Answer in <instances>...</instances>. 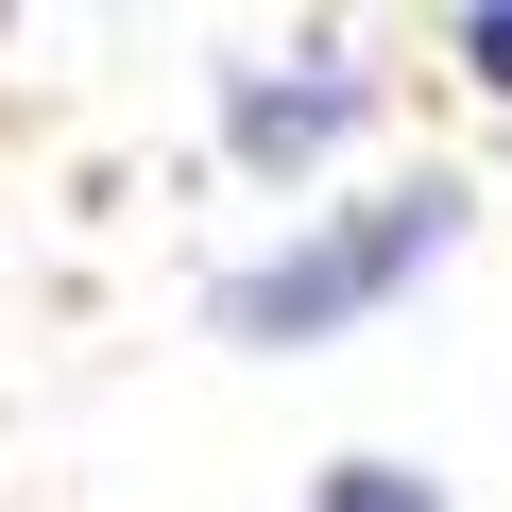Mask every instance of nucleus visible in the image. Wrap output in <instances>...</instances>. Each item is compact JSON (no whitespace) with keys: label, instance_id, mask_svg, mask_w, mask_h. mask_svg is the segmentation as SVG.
<instances>
[{"label":"nucleus","instance_id":"obj_1","mask_svg":"<svg viewBox=\"0 0 512 512\" xmlns=\"http://www.w3.org/2000/svg\"><path fill=\"white\" fill-rule=\"evenodd\" d=\"M461 222H478V188H461V171H393V188H359V205H308L274 256L205 274V325H222L239 359H308V342L376 325L410 274H444Z\"/></svg>","mask_w":512,"mask_h":512},{"label":"nucleus","instance_id":"obj_2","mask_svg":"<svg viewBox=\"0 0 512 512\" xmlns=\"http://www.w3.org/2000/svg\"><path fill=\"white\" fill-rule=\"evenodd\" d=\"M376 120V69L342 52V35H308V52H256V69H222V154L256 171V188H308L342 137Z\"/></svg>","mask_w":512,"mask_h":512},{"label":"nucleus","instance_id":"obj_3","mask_svg":"<svg viewBox=\"0 0 512 512\" xmlns=\"http://www.w3.org/2000/svg\"><path fill=\"white\" fill-rule=\"evenodd\" d=\"M308 512H444V478H427V461H393V444H342V461L308 478Z\"/></svg>","mask_w":512,"mask_h":512},{"label":"nucleus","instance_id":"obj_4","mask_svg":"<svg viewBox=\"0 0 512 512\" xmlns=\"http://www.w3.org/2000/svg\"><path fill=\"white\" fill-rule=\"evenodd\" d=\"M444 52H461V86H495V103H512V0H461Z\"/></svg>","mask_w":512,"mask_h":512}]
</instances>
